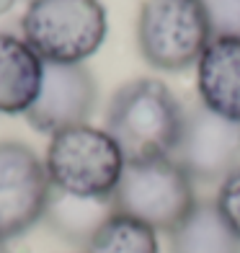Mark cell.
Instances as JSON below:
<instances>
[{"mask_svg":"<svg viewBox=\"0 0 240 253\" xmlns=\"http://www.w3.org/2000/svg\"><path fill=\"white\" fill-rule=\"evenodd\" d=\"M170 253H240V238L227 227L214 202H197L170 233Z\"/></svg>","mask_w":240,"mask_h":253,"instance_id":"cell-12","label":"cell"},{"mask_svg":"<svg viewBox=\"0 0 240 253\" xmlns=\"http://www.w3.org/2000/svg\"><path fill=\"white\" fill-rule=\"evenodd\" d=\"M13 3H16V0H0V13H5V10L13 5Z\"/></svg>","mask_w":240,"mask_h":253,"instance_id":"cell-16","label":"cell"},{"mask_svg":"<svg viewBox=\"0 0 240 253\" xmlns=\"http://www.w3.org/2000/svg\"><path fill=\"white\" fill-rule=\"evenodd\" d=\"M0 253H8V248H5V243L0 240Z\"/></svg>","mask_w":240,"mask_h":253,"instance_id":"cell-17","label":"cell"},{"mask_svg":"<svg viewBox=\"0 0 240 253\" xmlns=\"http://www.w3.org/2000/svg\"><path fill=\"white\" fill-rule=\"evenodd\" d=\"M52 183L44 160L29 145L0 142V240H10L44 220Z\"/></svg>","mask_w":240,"mask_h":253,"instance_id":"cell-6","label":"cell"},{"mask_svg":"<svg viewBox=\"0 0 240 253\" xmlns=\"http://www.w3.org/2000/svg\"><path fill=\"white\" fill-rule=\"evenodd\" d=\"M184 129V106L163 80L140 78L114 93L106 132L124 163H150L170 158Z\"/></svg>","mask_w":240,"mask_h":253,"instance_id":"cell-1","label":"cell"},{"mask_svg":"<svg viewBox=\"0 0 240 253\" xmlns=\"http://www.w3.org/2000/svg\"><path fill=\"white\" fill-rule=\"evenodd\" d=\"M214 37L240 39V0H201Z\"/></svg>","mask_w":240,"mask_h":253,"instance_id":"cell-14","label":"cell"},{"mask_svg":"<svg viewBox=\"0 0 240 253\" xmlns=\"http://www.w3.org/2000/svg\"><path fill=\"white\" fill-rule=\"evenodd\" d=\"M101 0H31L21 31L24 42L49 65H83L106 39Z\"/></svg>","mask_w":240,"mask_h":253,"instance_id":"cell-2","label":"cell"},{"mask_svg":"<svg viewBox=\"0 0 240 253\" xmlns=\"http://www.w3.org/2000/svg\"><path fill=\"white\" fill-rule=\"evenodd\" d=\"M194 181L173 158L150 163H124L114 191V207L121 214L150 225L155 233H173L194 210Z\"/></svg>","mask_w":240,"mask_h":253,"instance_id":"cell-5","label":"cell"},{"mask_svg":"<svg viewBox=\"0 0 240 253\" xmlns=\"http://www.w3.org/2000/svg\"><path fill=\"white\" fill-rule=\"evenodd\" d=\"M197 88L201 106L240 124V39L212 37L197 62Z\"/></svg>","mask_w":240,"mask_h":253,"instance_id":"cell-9","label":"cell"},{"mask_svg":"<svg viewBox=\"0 0 240 253\" xmlns=\"http://www.w3.org/2000/svg\"><path fill=\"white\" fill-rule=\"evenodd\" d=\"M191 181L214 183L225 181L240 168V124L212 114L207 106L184 111V129L173 155Z\"/></svg>","mask_w":240,"mask_h":253,"instance_id":"cell-7","label":"cell"},{"mask_svg":"<svg viewBox=\"0 0 240 253\" xmlns=\"http://www.w3.org/2000/svg\"><path fill=\"white\" fill-rule=\"evenodd\" d=\"M212 37L201 0H145L140 8L137 44L155 70H189L199 62Z\"/></svg>","mask_w":240,"mask_h":253,"instance_id":"cell-4","label":"cell"},{"mask_svg":"<svg viewBox=\"0 0 240 253\" xmlns=\"http://www.w3.org/2000/svg\"><path fill=\"white\" fill-rule=\"evenodd\" d=\"M49 183L75 197H114L124 155L106 129L80 124L52 134L44 158Z\"/></svg>","mask_w":240,"mask_h":253,"instance_id":"cell-3","label":"cell"},{"mask_svg":"<svg viewBox=\"0 0 240 253\" xmlns=\"http://www.w3.org/2000/svg\"><path fill=\"white\" fill-rule=\"evenodd\" d=\"M214 207H217V212L222 214V220L227 222V227L240 238V168H235L233 173L220 183Z\"/></svg>","mask_w":240,"mask_h":253,"instance_id":"cell-15","label":"cell"},{"mask_svg":"<svg viewBox=\"0 0 240 253\" xmlns=\"http://www.w3.org/2000/svg\"><path fill=\"white\" fill-rule=\"evenodd\" d=\"M117 212L114 197H75L54 189L49 191L44 220L57 235L75 246H88L109 217Z\"/></svg>","mask_w":240,"mask_h":253,"instance_id":"cell-11","label":"cell"},{"mask_svg":"<svg viewBox=\"0 0 240 253\" xmlns=\"http://www.w3.org/2000/svg\"><path fill=\"white\" fill-rule=\"evenodd\" d=\"M96 80L85 65H49L44 62L41 88L26 111L34 129L57 134L85 124L96 109Z\"/></svg>","mask_w":240,"mask_h":253,"instance_id":"cell-8","label":"cell"},{"mask_svg":"<svg viewBox=\"0 0 240 253\" xmlns=\"http://www.w3.org/2000/svg\"><path fill=\"white\" fill-rule=\"evenodd\" d=\"M44 62L24 39L0 31V114H26L41 88Z\"/></svg>","mask_w":240,"mask_h":253,"instance_id":"cell-10","label":"cell"},{"mask_svg":"<svg viewBox=\"0 0 240 253\" xmlns=\"http://www.w3.org/2000/svg\"><path fill=\"white\" fill-rule=\"evenodd\" d=\"M88 253H158V233L129 214L114 212L85 246Z\"/></svg>","mask_w":240,"mask_h":253,"instance_id":"cell-13","label":"cell"}]
</instances>
